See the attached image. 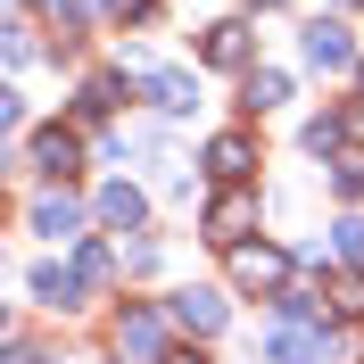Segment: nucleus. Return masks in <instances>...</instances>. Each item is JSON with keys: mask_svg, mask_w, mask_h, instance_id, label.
Returning <instances> with one entry per match:
<instances>
[{"mask_svg": "<svg viewBox=\"0 0 364 364\" xmlns=\"http://www.w3.org/2000/svg\"><path fill=\"white\" fill-rule=\"evenodd\" d=\"M232 282H240V290H282V282H290V257L265 249V240H240V249H232Z\"/></svg>", "mask_w": 364, "mask_h": 364, "instance_id": "nucleus-1", "label": "nucleus"}, {"mask_svg": "<svg viewBox=\"0 0 364 364\" xmlns=\"http://www.w3.org/2000/svg\"><path fill=\"white\" fill-rule=\"evenodd\" d=\"M348 58H356V42H348L340 17H315V25H306V67H348Z\"/></svg>", "mask_w": 364, "mask_h": 364, "instance_id": "nucleus-5", "label": "nucleus"}, {"mask_svg": "<svg viewBox=\"0 0 364 364\" xmlns=\"http://www.w3.org/2000/svg\"><path fill=\"white\" fill-rule=\"evenodd\" d=\"M340 306H348V315H364V273H348V282H340Z\"/></svg>", "mask_w": 364, "mask_h": 364, "instance_id": "nucleus-20", "label": "nucleus"}, {"mask_svg": "<svg viewBox=\"0 0 364 364\" xmlns=\"http://www.w3.org/2000/svg\"><path fill=\"white\" fill-rule=\"evenodd\" d=\"M282 100H290V75H282V67H257L249 75V108H282Z\"/></svg>", "mask_w": 364, "mask_h": 364, "instance_id": "nucleus-14", "label": "nucleus"}, {"mask_svg": "<svg viewBox=\"0 0 364 364\" xmlns=\"http://www.w3.org/2000/svg\"><path fill=\"white\" fill-rule=\"evenodd\" d=\"M33 166L67 182V174H75V133H42V149H33Z\"/></svg>", "mask_w": 364, "mask_h": 364, "instance_id": "nucleus-13", "label": "nucleus"}, {"mask_svg": "<svg viewBox=\"0 0 364 364\" xmlns=\"http://www.w3.org/2000/svg\"><path fill=\"white\" fill-rule=\"evenodd\" d=\"M116 348H124L133 364H149V356L166 348V315H158V306H124V323H116Z\"/></svg>", "mask_w": 364, "mask_h": 364, "instance_id": "nucleus-3", "label": "nucleus"}, {"mask_svg": "<svg viewBox=\"0 0 364 364\" xmlns=\"http://www.w3.org/2000/svg\"><path fill=\"white\" fill-rule=\"evenodd\" d=\"M83 290H91L83 273H58V265L33 273V298H42V306H83Z\"/></svg>", "mask_w": 364, "mask_h": 364, "instance_id": "nucleus-8", "label": "nucleus"}, {"mask_svg": "<svg viewBox=\"0 0 364 364\" xmlns=\"http://www.w3.org/2000/svg\"><path fill=\"white\" fill-rule=\"evenodd\" d=\"M42 9H50V17H58V25H67V17H75V0H42Z\"/></svg>", "mask_w": 364, "mask_h": 364, "instance_id": "nucleus-21", "label": "nucleus"}, {"mask_svg": "<svg viewBox=\"0 0 364 364\" xmlns=\"http://www.w3.org/2000/svg\"><path fill=\"white\" fill-rule=\"evenodd\" d=\"M174 323H182V331H224V298H215V290H182L174 298Z\"/></svg>", "mask_w": 364, "mask_h": 364, "instance_id": "nucleus-7", "label": "nucleus"}, {"mask_svg": "<svg viewBox=\"0 0 364 364\" xmlns=\"http://www.w3.org/2000/svg\"><path fill=\"white\" fill-rule=\"evenodd\" d=\"M348 141V116H315V124H306V149H340Z\"/></svg>", "mask_w": 364, "mask_h": 364, "instance_id": "nucleus-16", "label": "nucleus"}, {"mask_svg": "<svg viewBox=\"0 0 364 364\" xmlns=\"http://www.w3.org/2000/svg\"><path fill=\"white\" fill-rule=\"evenodd\" d=\"M108 108H116V83H108V75H100V83H83V100H75V116H83V124H100Z\"/></svg>", "mask_w": 364, "mask_h": 364, "instance_id": "nucleus-15", "label": "nucleus"}, {"mask_svg": "<svg viewBox=\"0 0 364 364\" xmlns=\"http://www.w3.org/2000/svg\"><path fill=\"white\" fill-rule=\"evenodd\" d=\"M166 364H207V356H199V348H174V356H166Z\"/></svg>", "mask_w": 364, "mask_h": 364, "instance_id": "nucleus-22", "label": "nucleus"}, {"mask_svg": "<svg viewBox=\"0 0 364 364\" xmlns=\"http://www.w3.org/2000/svg\"><path fill=\"white\" fill-rule=\"evenodd\" d=\"M100 224L108 232H141L149 224V199H141L133 182H108V191H100Z\"/></svg>", "mask_w": 364, "mask_h": 364, "instance_id": "nucleus-6", "label": "nucleus"}, {"mask_svg": "<svg viewBox=\"0 0 364 364\" xmlns=\"http://www.w3.org/2000/svg\"><path fill=\"white\" fill-rule=\"evenodd\" d=\"M17 364H42V356H25V348H17Z\"/></svg>", "mask_w": 364, "mask_h": 364, "instance_id": "nucleus-23", "label": "nucleus"}, {"mask_svg": "<svg viewBox=\"0 0 364 364\" xmlns=\"http://www.w3.org/2000/svg\"><path fill=\"white\" fill-rule=\"evenodd\" d=\"M207 166H215V174H224V182H249V166H257L249 133H224V141H215V149H207Z\"/></svg>", "mask_w": 364, "mask_h": 364, "instance_id": "nucleus-10", "label": "nucleus"}, {"mask_svg": "<svg viewBox=\"0 0 364 364\" xmlns=\"http://www.w3.org/2000/svg\"><path fill=\"white\" fill-rule=\"evenodd\" d=\"M33 232H50V240H75V232H83V215H75V199H58V191H50V199L33 207Z\"/></svg>", "mask_w": 364, "mask_h": 364, "instance_id": "nucleus-12", "label": "nucleus"}, {"mask_svg": "<svg viewBox=\"0 0 364 364\" xmlns=\"http://www.w3.org/2000/svg\"><path fill=\"white\" fill-rule=\"evenodd\" d=\"M249 224H257V199L240 191V182H232L224 199H207V240H224V249H240V240H249Z\"/></svg>", "mask_w": 364, "mask_h": 364, "instance_id": "nucleus-2", "label": "nucleus"}, {"mask_svg": "<svg viewBox=\"0 0 364 364\" xmlns=\"http://www.w3.org/2000/svg\"><path fill=\"white\" fill-rule=\"evenodd\" d=\"M207 67H249V25H207Z\"/></svg>", "mask_w": 364, "mask_h": 364, "instance_id": "nucleus-11", "label": "nucleus"}, {"mask_svg": "<svg viewBox=\"0 0 364 364\" xmlns=\"http://www.w3.org/2000/svg\"><path fill=\"white\" fill-rule=\"evenodd\" d=\"M331 182H340L348 199H356V191H364V158H356V149H348V158H340V166H331Z\"/></svg>", "mask_w": 364, "mask_h": 364, "instance_id": "nucleus-18", "label": "nucleus"}, {"mask_svg": "<svg viewBox=\"0 0 364 364\" xmlns=\"http://www.w3.org/2000/svg\"><path fill=\"white\" fill-rule=\"evenodd\" d=\"M141 83H149V100H158L166 116H182L199 91H191V75H166V67H141Z\"/></svg>", "mask_w": 364, "mask_h": 364, "instance_id": "nucleus-9", "label": "nucleus"}, {"mask_svg": "<svg viewBox=\"0 0 364 364\" xmlns=\"http://www.w3.org/2000/svg\"><path fill=\"white\" fill-rule=\"evenodd\" d=\"M273 364H331V340H323L315 323H273Z\"/></svg>", "mask_w": 364, "mask_h": 364, "instance_id": "nucleus-4", "label": "nucleus"}, {"mask_svg": "<svg viewBox=\"0 0 364 364\" xmlns=\"http://www.w3.org/2000/svg\"><path fill=\"white\" fill-rule=\"evenodd\" d=\"M331 232H340V257H364V215H340Z\"/></svg>", "mask_w": 364, "mask_h": 364, "instance_id": "nucleus-19", "label": "nucleus"}, {"mask_svg": "<svg viewBox=\"0 0 364 364\" xmlns=\"http://www.w3.org/2000/svg\"><path fill=\"white\" fill-rule=\"evenodd\" d=\"M257 9H273V0H257Z\"/></svg>", "mask_w": 364, "mask_h": 364, "instance_id": "nucleus-24", "label": "nucleus"}, {"mask_svg": "<svg viewBox=\"0 0 364 364\" xmlns=\"http://www.w3.org/2000/svg\"><path fill=\"white\" fill-rule=\"evenodd\" d=\"M75 273H83L91 290H100V282H108V273H116V257H108V249H83V257H75Z\"/></svg>", "mask_w": 364, "mask_h": 364, "instance_id": "nucleus-17", "label": "nucleus"}]
</instances>
